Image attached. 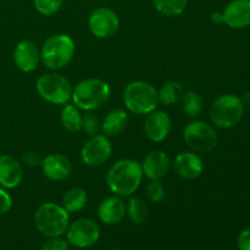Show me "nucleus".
<instances>
[{
	"label": "nucleus",
	"instance_id": "3",
	"mask_svg": "<svg viewBox=\"0 0 250 250\" xmlns=\"http://www.w3.org/2000/svg\"><path fill=\"white\" fill-rule=\"evenodd\" d=\"M110 95L111 88L109 83L99 78H85L73 88L71 99L80 110L94 111L106 104Z\"/></svg>",
	"mask_w": 250,
	"mask_h": 250
},
{
	"label": "nucleus",
	"instance_id": "30",
	"mask_svg": "<svg viewBox=\"0 0 250 250\" xmlns=\"http://www.w3.org/2000/svg\"><path fill=\"white\" fill-rule=\"evenodd\" d=\"M68 242L61 237L56 238H48L42 246L41 250H68Z\"/></svg>",
	"mask_w": 250,
	"mask_h": 250
},
{
	"label": "nucleus",
	"instance_id": "7",
	"mask_svg": "<svg viewBox=\"0 0 250 250\" xmlns=\"http://www.w3.org/2000/svg\"><path fill=\"white\" fill-rule=\"evenodd\" d=\"M36 88L42 99L53 105L67 104L72 97V84L62 75L56 72L44 73L37 80Z\"/></svg>",
	"mask_w": 250,
	"mask_h": 250
},
{
	"label": "nucleus",
	"instance_id": "20",
	"mask_svg": "<svg viewBox=\"0 0 250 250\" xmlns=\"http://www.w3.org/2000/svg\"><path fill=\"white\" fill-rule=\"evenodd\" d=\"M128 124V115L125 110L115 109L107 112L102 122V131L105 136L115 137L122 133Z\"/></svg>",
	"mask_w": 250,
	"mask_h": 250
},
{
	"label": "nucleus",
	"instance_id": "17",
	"mask_svg": "<svg viewBox=\"0 0 250 250\" xmlns=\"http://www.w3.org/2000/svg\"><path fill=\"white\" fill-rule=\"evenodd\" d=\"M175 172L185 180H195L204 171V163L202 158L194 151L180 153L173 160Z\"/></svg>",
	"mask_w": 250,
	"mask_h": 250
},
{
	"label": "nucleus",
	"instance_id": "8",
	"mask_svg": "<svg viewBox=\"0 0 250 250\" xmlns=\"http://www.w3.org/2000/svg\"><path fill=\"white\" fill-rule=\"evenodd\" d=\"M183 141L194 153H209L216 148L219 136L211 125L200 120H194L185 127Z\"/></svg>",
	"mask_w": 250,
	"mask_h": 250
},
{
	"label": "nucleus",
	"instance_id": "11",
	"mask_svg": "<svg viewBox=\"0 0 250 250\" xmlns=\"http://www.w3.org/2000/svg\"><path fill=\"white\" fill-rule=\"evenodd\" d=\"M90 33L99 39H106L114 36L120 27V19L110 7H97L93 10L88 20Z\"/></svg>",
	"mask_w": 250,
	"mask_h": 250
},
{
	"label": "nucleus",
	"instance_id": "4",
	"mask_svg": "<svg viewBox=\"0 0 250 250\" xmlns=\"http://www.w3.org/2000/svg\"><path fill=\"white\" fill-rule=\"evenodd\" d=\"M76 53L73 39L68 34L58 33L49 37L41 49V61L50 70H61L72 61Z\"/></svg>",
	"mask_w": 250,
	"mask_h": 250
},
{
	"label": "nucleus",
	"instance_id": "9",
	"mask_svg": "<svg viewBox=\"0 0 250 250\" xmlns=\"http://www.w3.org/2000/svg\"><path fill=\"white\" fill-rule=\"evenodd\" d=\"M66 241L78 249H87L94 246L100 238V229L92 219L82 217L68 225Z\"/></svg>",
	"mask_w": 250,
	"mask_h": 250
},
{
	"label": "nucleus",
	"instance_id": "33",
	"mask_svg": "<svg viewBox=\"0 0 250 250\" xmlns=\"http://www.w3.org/2000/svg\"><path fill=\"white\" fill-rule=\"evenodd\" d=\"M23 161L27 166H31V167H33V166L41 165L42 159H41V156H39V154L36 153V151H28V153L24 154Z\"/></svg>",
	"mask_w": 250,
	"mask_h": 250
},
{
	"label": "nucleus",
	"instance_id": "23",
	"mask_svg": "<svg viewBox=\"0 0 250 250\" xmlns=\"http://www.w3.org/2000/svg\"><path fill=\"white\" fill-rule=\"evenodd\" d=\"M82 116L80 109L75 105L65 104L61 110V124L66 131L77 133L82 129Z\"/></svg>",
	"mask_w": 250,
	"mask_h": 250
},
{
	"label": "nucleus",
	"instance_id": "31",
	"mask_svg": "<svg viewBox=\"0 0 250 250\" xmlns=\"http://www.w3.org/2000/svg\"><path fill=\"white\" fill-rule=\"evenodd\" d=\"M12 208V198L6 190L0 187V216L7 214Z\"/></svg>",
	"mask_w": 250,
	"mask_h": 250
},
{
	"label": "nucleus",
	"instance_id": "29",
	"mask_svg": "<svg viewBox=\"0 0 250 250\" xmlns=\"http://www.w3.org/2000/svg\"><path fill=\"white\" fill-rule=\"evenodd\" d=\"M146 197L149 202L155 203V204L161 203V200L165 197V188L163 183L160 181H150V183L146 186Z\"/></svg>",
	"mask_w": 250,
	"mask_h": 250
},
{
	"label": "nucleus",
	"instance_id": "2",
	"mask_svg": "<svg viewBox=\"0 0 250 250\" xmlns=\"http://www.w3.org/2000/svg\"><path fill=\"white\" fill-rule=\"evenodd\" d=\"M34 227L46 238L62 237L70 225V214L61 205L44 203L34 212Z\"/></svg>",
	"mask_w": 250,
	"mask_h": 250
},
{
	"label": "nucleus",
	"instance_id": "15",
	"mask_svg": "<svg viewBox=\"0 0 250 250\" xmlns=\"http://www.w3.org/2000/svg\"><path fill=\"white\" fill-rule=\"evenodd\" d=\"M42 171L44 176L50 181L60 182L70 177L72 172V164L70 159L66 158L62 154H49L45 158L42 159L41 163Z\"/></svg>",
	"mask_w": 250,
	"mask_h": 250
},
{
	"label": "nucleus",
	"instance_id": "27",
	"mask_svg": "<svg viewBox=\"0 0 250 250\" xmlns=\"http://www.w3.org/2000/svg\"><path fill=\"white\" fill-rule=\"evenodd\" d=\"M63 0H33V6L37 12L43 16H51L60 11Z\"/></svg>",
	"mask_w": 250,
	"mask_h": 250
},
{
	"label": "nucleus",
	"instance_id": "35",
	"mask_svg": "<svg viewBox=\"0 0 250 250\" xmlns=\"http://www.w3.org/2000/svg\"><path fill=\"white\" fill-rule=\"evenodd\" d=\"M241 99L242 102H243L244 106H250V92L244 93V95L241 98Z\"/></svg>",
	"mask_w": 250,
	"mask_h": 250
},
{
	"label": "nucleus",
	"instance_id": "14",
	"mask_svg": "<svg viewBox=\"0 0 250 250\" xmlns=\"http://www.w3.org/2000/svg\"><path fill=\"white\" fill-rule=\"evenodd\" d=\"M224 23L232 29H244L250 26V0H232L222 11Z\"/></svg>",
	"mask_w": 250,
	"mask_h": 250
},
{
	"label": "nucleus",
	"instance_id": "12",
	"mask_svg": "<svg viewBox=\"0 0 250 250\" xmlns=\"http://www.w3.org/2000/svg\"><path fill=\"white\" fill-rule=\"evenodd\" d=\"M172 121L165 111H151L144 120V133L154 143L164 142L171 132Z\"/></svg>",
	"mask_w": 250,
	"mask_h": 250
},
{
	"label": "nucleus",
	"instance_id": "5",
	"mask_svg": "<svg viewBox=\"0 0 250 250\" xmlns=\"http://www.w3.org/2000/svg\"><path fill=\"white\" fill-rule=\"evenodd\" d=\"M243 102L236 94H222L212 102L210 106L209 117L212 125L219 128L229 129L237 126L244 115Z\"/></svg>",
	"mask_w": 250,
	"mask_h": 250
},
{
	"label": "nucleus",
	"instance_id": "34",
	"mask_svg": "<svg viewBox=\"0 0 250 250\" xmlns=\"http://www.w3.org/2000/svg\"><path fill=\"white\" fill-rule=\"evenodd\" d=\"M210 22H211L212 24H216V26L222 24L224 23V14L220 11H214L210 15Z\"/></svg>",
	"mask_w": 250,
	"mask_h": 250
},
{
	"label": "nucleus",
	"instance_id": "28",
	"mask_svg": "<svg viewBox=\"0 0 250 250\" xmlns=\"http://www.w3.org/2000/svg\"><path fill=\"white\" fill-rule=\"evenodd\" d=\"M82 129L89 137L99 134L102 131V121L93 111H85V115L82 116Z\"/></svg>",
	"mask_w": 250,
	"mask_h": 250
},
{
	"label": "nucleus",
	"instance_id": "24",
	"mask_svg": "<svg viewBox=\"0 0 250 250\" xmlns=\"http://www.w3.org/2000/svg\"><path fill=\"white\" fill-rule=\"evenodd\" d=\"M156 11L165 17H177L186 11L188 0H151Z\"/></svg>",
	"mask_w": 250,
	"mask_h": 250
},
{
	"label": "nucleus",
	"instance_id": "18",
	"mask_svg": "<svg viewBox=\"0 0 250 250\" xmlns=\"http://www.w3.org/2000/svg\"><path fill=\"white\" fill-rule=\"evenodd\" d=\"M23 180L21 164L11 155H0V186L6 189L19 187Z\"/></svg>",
	"mask_w": 250,
	"mask_h": 250
},
{
	"label": "nucleus",
	"instance_id": "6",
	"mask_svg": "<svg viewBox=\"0 0 250 250\" xmlns=\"http://www.w3.org/2000/svg\"><path fill=\"white\" fill-rule=\"evenodd\" d=\"M124 103L134 115H148L159 104L158 89L144 81H133L124 90Z\"/></svg>",
	"mask_w": 250,
	"mask_h": 250
},
{
	"label": "nucleus",
	"instance_id": "25",
	"mask_svg": "<svg viewBox=\"0 0 250 250\" xmlns=\"http://www.w3.org/2000/svg\"><path fill=\"white\" fill-rule=\"evenodd\" d=\"M126 215L133 224H143L149 215V210L143 199L138 197H132L126 205Z\"/></svg>",
	"mask_w": 250,
	"mask_h": 250
},
{
	"label": "nucleus",
	"instance_id": "32",
	"mask_svg": "<svg viewBox=\"0 0 250 250\" xmlns=\"http://www.w3.org/2000/svg\"><path fill=\"white\" fill-rule=\"evenodd\" d=\"M238 250H250V226L246 227L237 238Z\"/></svg>",
	"mask_w": 250,
	"mask_h": 250
},
{
	"label": "nucleus",
	"instance_id": "36",
	"mask_svg": "<svg viewBox=\"0 0 250 250\" xmlns=\"http://www.w3.org/2000/svg\"><path fill=\"white\" fill-rule=\"evenodd\" d=\"M111 250H119V249H116V248H114V249H111Z\"/></svg>",
	"mask_w": 250,
	"mask_h": 250
},
{
	"label": "nucleus",
	"instance_id": "16",
	"mask_svg": "<svg viewBox=\"0 0 250 250\" xmlns=\"http://www.w3.org/2000/svg\"><path fill=\"white\" fill-rule=\"evenodd\" d=\"M142 165L143 175L150 181H160L170 170V158L163 150H153L144 158Z\"/></svg>",
	"mask_w": 250,
	"mask_h": 250
},
{
	"label": "nucleus",
	"instance_id": "10",
	"mask_svg": "<svg viewBox=\"0 0 250 250\" xmlns=\"http://www.w3.org/2000/svg\"><path fill=\"white\" fill-rule=\"evenodd\" d=\"M112 154V144L105 134L92 136L81 149V159L89 167H99L104 165Z\"/></svg>",
	"mask_w": 250,
	"mask_h": 250
},
{
	"label": "nucleus",
	"instance_id": "13",
	"mask_svg": "<svg viewBox=\"0 0 250 250\" xmlns=\"http://www.w3.org/2000/svg\"><path fill=\"white\" fill-rule=\"evenodd\" d=\"M14 61L21 72H33L41 61V50L29 39L19 42L14 49Z\"/></svg>",
	"mask_w": 250,
	"mask_h": 250
},
{
	"label": "nucleus",
	"instance_id": "26",
	"mask_svg": "<svg viewBox=\"0 0 250 250\" xmlns=\"http://www.w3.org/2000/svg\"><path fill=\"white\" fill-rule=\"evenodd\" d=\"M182 107L183 111L188 115L189 117H195L199 116L203 111V107H204V100L203 97L197 92H187L183 94L182 97Z\"/></svg>",
	"mask_w": 250,
	"mask_h": 250
},
{
	"label": "nucleus",
	"instance_id": "19",
	"mask_svg": "<svg viewBox=\"0 0 250 250\" xmlns=\"http://www.w3.org/2000/svg\"><path fill=\"white\" fill-rule=\"evenodd\" d=\"M126 216V204L121 198L107 197L98 207V217L105 225H117Z\"/></svg>",
	"mask_w": 250,
	"mask_h": 250
},
{
	"label": "nucleus",
	"instance_id": "21",
	"mask_svg": "<svg viewBox=\"0 0 250 250\" xmlns=\"http://www.w3.org/2000/svg\"><path fill=\"white\" fill-rule=\"evenodd\" d=\"M88 203V194L83 188L73 187L68 189L62 197V205L61 207L68 212H78L85 208Z\"/></svg>",
	"mask_w": 250,
	"mask_h": 250
},
{
	"label": "nucleus",
	"instance_id": "22",
	"mask_svg": "<svg viewBox=\"0 0 250 250\" xmlns=\"http://www.w3.org/2000/svg\"><path fill=\"white\" fill-rule=\"evenodd\" d=\"M183 94H185V90H183L182 83L178 81H168L158 90L159 103L170 106L182 100Z\"/></svg>",
	"mask_w": 250,
	"mask_h": 250
},
{
	"label": "nucleus",
	"instance_id": "1",
	"mask_svg": "<svg viewBox=\"0 0 250 250\" xmlns=\"http://www.w3.org/2000/svg\"><path fill=\"white\" fill-rule=\"evenodd\" d=\"M143 177V170L139 161L122 159L109 168L106 173V185L115 195L129 197L138 189Z\"/></svg>",
	"mask_w": 250,
	"mask_h": 250
}]
</instances>
